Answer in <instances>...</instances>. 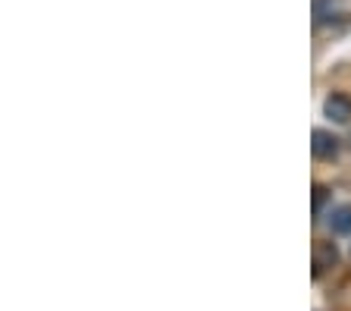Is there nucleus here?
<instances>
[{
  "label": "nucleus",
  "mask_w": 351,
  "mask_h": 311,
  "mask_svg": "<svg viewBox=\"0 0 351 311\" xmlns=\"http://www.w3.org/2000/svg\"><path fill=\"white\" fill-rule=\"evenodd\" d=\"M323 113H326L332 123H348V119H351V97L329 95L326 104H323Z\"/></svg>",
  "instance_id": "f257e3e1"
},
{
  "label": "nucleus",
  "mask_w": 351,
  "mask_h": 311,
  "mask_svg": "<svg viewBox=\"0 0 351 311\" xmlns=\"http://www.w3.org/2000/svg\"><path fill=\"white\" fill-rule=\"evenodd\" d=\"M311 148H314V154L320 157V161H329V157H336V151H339V139L336 135H329V133H323V129H314Z\"/></svg>",
  "instance_id": "f03ea898"
},
{
  "label": "nucleus",
  "mask_w": 351,
  "mask_h": 311,
  "mask_svg": "<svg viewBox=\"0 0 351 311\" xmlns=\"http://www.w3.org/2000/svg\"><path fill=\"white\" fill-rule=\"evenodd\" d=\"M329 227H332V233H339V236L351 233V207L348 205L336 207V211L329 214Z\"/></svg>",
  "instance_id": "7ed1b4c3"
}]
</instances>
